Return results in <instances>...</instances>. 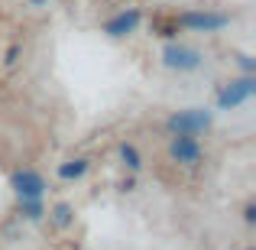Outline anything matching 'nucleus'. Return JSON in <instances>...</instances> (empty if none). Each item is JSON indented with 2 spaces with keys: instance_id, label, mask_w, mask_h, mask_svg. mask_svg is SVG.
<instances>
[{
  "instance_id": "9d476101",
  "label": "nucleus",
  "mask_w": 256,
  "mask_h": 250,
  "mask_svg": "<svg viewBox=\"0 0 256 250\" xmlns=\"http://www.w3.org/2000/svg\"><path fill=\"white\" fill-rule=\"evenodd\" d=\"M120 156H124L126 169H140V150L133 143H124V146H120Z\"/></svg>"
},
{
  "instance_id": "1a4fd4ad",
  "label": "nucleus",
  "mask_w": 256,
  "mask_h": 250,
  "mask_svg": "<svg viewBox=\"0 0 256 250\" xmlns=\"http://www.w3.org/2000/svg\"><path fill=\"white\" fill-rule=\"evenodd\" d=\"M20 211H23L26 218L39 221V218L46 214V208H42V198H20Z\"/></svg>"
},
{
  "instance_id": "ddd939ff",
  "label": "nucleus",
  "mask_w": 256,
  "mask_h": 250,
  "mask_svg": "<svg viewBox=\"0 0 256 250\" xmlns=\"http://www.w3.org/2000/svg\"><path fill=\"white\" fill-rule=\"evenodd\" d=\"M244 221H246V224H253V221H256V205H253V201L244 208Z\"/></svg>"
},
{
  "instance_id": "7ed1b4c3",
  "label": "nucleus",
  "mask_w": 256,
  "mask_h": 250,
  "mask_svg": "<svg viewBox=\"0 0 256 250\" xmlns=\"http://www.w3.org/2000/svg\"><path fill=\"white\" fill-rule=\"evenodd\" d=\"M175 26H185V30H194V33H218L224 26H230V17L227 13H211V10H188L182 17H175Z\"/></svg>"
},
{
  "instance_id": "20e7f679",
  "label": "nucleus",
  "mask_w": 256,
  "mask_h": 250,
  "mask_svg": "<svg viewBox=\"0 0 256 250\" xmlns=\"http://www.w3.org/2000/svg\"><path fill=\"white\" fill-rule=\"evenodd\" d=\"M162 62H166V69H172V72H194L201 62H204V56H201L198 49H192V46L166 43V49H162Z\"/></svg>"
},
{
  "instance_id": "6e6552de",
  "label": "nucleus",
  "mask_w": 256,
  "mask_h": 250,
  "mask_svg": "<svg viewBox=\"0 0 256 250\" xmlns=\"http://www.w3.org/2000/svg\"><path fill=\"white\" fill-rule=\"evenodd\" d=\"M88 172V159H72V163L58 166V179H82Z\"/></svg>"
},
{
  "instance_id": "0eeeda50",
  "label": "nucleus",
  "mask_w": 256,
  "mask_h": 250,
  "mask_svg": "<svg viewBox=\"0 0 256 250\" xmlns=\"http://www.w3.org/2000/svg\"><path fill=\"white\" fill-rule=\"evenodd\" d=\"M140 20H143V13H140L136 7H130V10H120L117 17H110V20L104 23V33H107V36H114V39L130 36V33L140 26Z\"/></svg>"
},
{
  "instance_id": "39448f33",
  "label": "nucleus",
  "mask_w": 256,
  "mask_h": 250,
  "mask_svg": "<svg viewBox=\"0 0 256 250\" xmlns=\"http://www.w3.org/2000/svg\"><path fill=\"white\" fill-rule=\"evenodd\" d=\"M169 156L175 159V163H182V166H198L204 153H201V143L192 137V133H172Z\"/></svg>"
},
{
  "instance_id": "2eb2a0df",
  "label": "nucleus",
  "mask_w": 256,
  "mask_h": 250,
  "mask_svg": "<svg viewBox=\"0 0 256 250\" xmlns=\"http://www.w3.org/2000/svg\"><path fill=\"white\" fill-rule=\"evenodd\" d=\"M30 4H36V7H42V4H46V0H30Z\"/></svg>"
},
{
  "instance_id": "423d86ee",
  "label": "nucleus",
  "mask_w": 256,
  "mask_h": 250,
  "mask_svg": "<svg viewBox=\"0 0 256 250\" xmlns=\"http://www.w3.org/2000/svg\"><path fill=\"white\" fill-rule=\"evenodd\" d=\"M10 188L20 195V198H42L46 195V179L36 172V169H16L10 175Z\"/></svg>"
},
{
  "instance_id": "f8f14e48",
  "label": "nucleus",
  "mask_w": 256,
  "mask_h": 250,
  "mask_svg": "<svg viewBox=\"0 0 256 250\" xmlns=\"http://www.w3.org/2000/svg\"><path fill=\"white\" fill-rule=\"evenodd\" d=\"M237 59H240V69H244L246 75H253V72H256V62H253L250 56H237Z\"/></svg>"
},
{
  "instance_id": "9b49d317",
  "label": "nucleus",
  "mask_w": 256,
  "mask_h": 250,
  "mask_svg": "<svg viewBox=\"0 0 256 250\" xmlns=\"http://www.w3.org/2000/svg\"><path fill=\"white\" fill-rule=\"evenodd\" d=\"M52 214H56V224H68V221H72V208L65 205V201H62V205H56V211H52Z\"/></svg>"
},
{
  "instance_id": "4468645a",
  "label": "nucleus",
  "mask_w": 256,
  "mask_h": 250,
  "mask_svg": "<svg viewBox=\"0 0 256 250\" xmlns=\"http://www.w3.org/2000/svg\"><path fill=\"white\" fill-rule=\"evenodd\" d=\"M16 56H20V46H13V49L6 52V62H16Z\"/></svg>"
},
{
  "instance_id": "f03ea898",
  "label": "nucleus",
  "mask_w": 256,
  "mask_h": 250,
  "mask_svg": "<svg viewBox=\"0 0 256 250\" xmlns=\"http://www.w3.org/2000/svg\"><path fill=\"white\" fill-rule=\"evenodd\" d=\"M256 94V75H244V78H234L218 91V107L220 111H234V107L246 104Z\"/></svg>"
},
{
  "instance_id": "f257e3e1",
  "label": "nucleus",
  "mask_w": 256,
  "mask_h": 250,
  "mask_svg": "<svg viewBox=\"0 0 256 250\" xmlns=\"http://www.w3.org/2000/svg\"><path fill=\"white\" fill-rule=\"evenodd\" d=\"M166 127H169V133H192V137H198L201 130H208V127H211V111H204V107L175 111V114H169Z\"/></svg>"
}]
</instances>
